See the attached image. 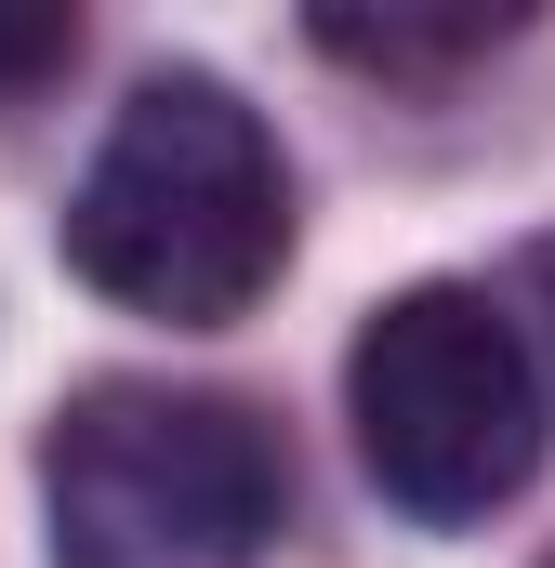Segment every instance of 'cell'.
<instances>
[{"instance_id": "3957f363", "label": "cell", "mask_w": 555, "mask_h": 568, "mask_svg": "<svg viewBox=\"0 0 555 568\" xmlns=\"http://www.w3.org/2000/svg\"><path fill=\"white\" fill-rule=\"evenodd\" d=\"M344 424L397 516L476 529L543 476V371L476 278H411L344 344Z\"/></svg>"}, {"instance_id": "8992f818", "label": "cell", "mask_w": 555, "mask_h": 568, "mask_svg": "<svg viewBox=\"0 0 555 568\" xmlns=\"http://www.w3.org/2000/svg\"><path fill=\"white\" fill-rule=\"evenodd\" d=\"M529 304H543V331H555V239H529Z\"/></svg>"}, {"instance_id": "5b68a950", "label": "cell", "mask_w": 555, "mask_h": 568, "mask_svg": "<svg viewBox=\"0 0 555 568\" xmlns=\"http://www.w3.org/2000/svg\"><path fill=\"white\" fill-rule=\"evenodd\" d=\"M67 53H80V13H13V0H0V106L40 93Z\"/></svg>"}, {"instance_id": "7a4b0ae2", "label": "cell", "mask_w": 555, "mask_h": 568, "mask_svg": "<svg viewBox=\"0 0 555 568\" xmlns=\"http://www.w3.org/2000/svg\"><path fill=\"white\" fill-rule=\"evenodd\" d=\"M53 568H265L291 449L212 384H80L40 436Z\"/></svg>"}, {"instance_id": "277c9868", "label": "cell", "mask_w": 555, "mask_h": 568, "mask_svg": "<svg viewBox=\"0 0 555 568\" xmlns=\"http://www.w3.org/2000/svg\"><path fill=\"white\" fill-rule=\"evenodd\" d=\"M516 13H317V53H344V67H384V80H436V67H463V53H490Z\"/></svg>"}, {"instance_id": "6da1fadb", "label": "cell", "mask_w": 555, "mask_h": 568, "mask_svg": "<svg viewBox=\"0 0 555 568\" xmlns=\"http://www.w3.org/2000/svg\"><path fill=\"white\" fill-rule=\"evenodd\" d=\"M67 265L172 331H225L252 317L291 265V159L252 120L239 80L212 67H159L133 106L107 120L80 199H67Z\"/></svg>"}]
</instances>
